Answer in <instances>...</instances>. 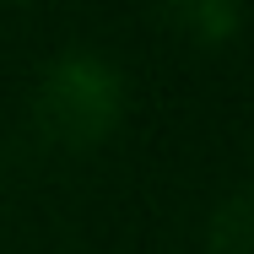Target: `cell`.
<instances>
[{
  "instance_id": "obj_1",
  "label": "cell",
  "mask_w": 254,
  "mask_h": 254,
  "mask_svg": "<svg viewBox=\"0 0 254 254\" xmlns=\"http://www.w3.org/2000/svg\"><path fill=\"white\" fill-rule=\"evenodd\" d=\"M125 114V81L103 54L54 60L38 87V119L60 146H98Z\"/></svg>"
},
{
  "instance_id": "obj_2",
  "label": "cell",
  "mask_w": 254,
  "mask_h": 254,
  "mask_svg": "<svg viewBox=\"0 0 254 254\" xmlns=\"http://www.w3.org/2000/svg\"><path fill=\"white\" fill-rule=\"evenodd\" d=\"M173 16L195 44H227L238 27V0H173Z\"/></svg>"
},
{
  "instance_id": "obj_3",
  "label": "cell",
  "mask_w": 254,
  "mask_h": 254,
  "mask_svg": "<svg viewBox=\"0 0 254 254\" xmlns=\"http://www.w3.org/2000/svg\"><path fill=\"white\" fill-rule=\"evenodd\" d=\"M211 254H249V200L233 195L211 216Z\"/></svg>"
}]
</instances>
